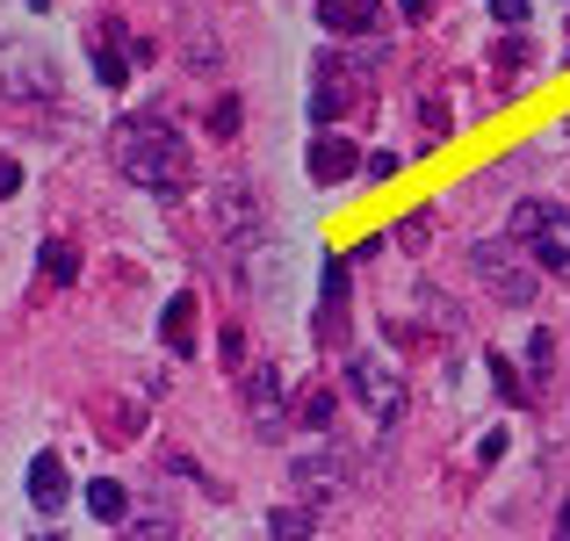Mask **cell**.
Here are the masks:
<instances>
[{
    "label": "cell",
    "mask_w": 570,
    "mask_h": 541,
    "mask_svg": "<svg viewBox=\"0 0 570 541\" xmlns=\"http://www.w3.org/2000/svg\"><path fill=\"white\" fill-rule=\"evenodd\" d=\"M109 159H116V174H124V180H138V188H153V195H181L188 174H195L181 130H174L159 109L124 116V124L109 130Z\"/></svg>",
    "instance_id": "obj_1"
},
{
    "label": "cell",
    "mask_w": 570,
    "mask_h": 541,
    "mask_svg": "<svg viewBox=\"0 0 570 541\" xmlns=\"http://www.w3.org/2000/svg\"><path fill=\"white\" fill-rule=\"evenodd\" d=\"M520 238H484V246L470 253V267H476V282H484L491 296H499V304H513V311H528L534 296H542V282H534V267L520 260Z\"/></svg>",
    "instance_id": "obj_2"
},
{
    "label": "cell",
    "mask_w": 570,
    "mask_h": 541,
    "mask_svg": "<svg viewBox=\"0 0 570 541\" xmlns=\"http://www.w3.org/2000/svg\"><path fill=\"white\" fill-rule=\"evenodd\" d=\"M505 238H520L542 267H570V209L563 203H542V195L520 203L513 217H505Z\"/></svg>",
    "instance_id": "obj_3"
},
{
    "label": "cell",
    "mask_w": 570,
    "mask_h": 541,
    "mask_svg": "<svg viewBox=\"0 0 570 541\" xmlns=\"http://www.w3.org/2000/svg\"><path fill=\"white\" fill-rule=\"evenodd\" d=\"M347 397H354V404H368V412H376L383 426H390V419L404 412V375L390 368L383 354L354 347V354H347Z\"/></svg>",
    "instance_id": "obj_4"
},
{
    "label": "cell",
    "mask_w": 570,
    "mask_h": 541,
    "mask_svg": "<svg viewBox=\"0 0 570 541\" xmlns=\"http://www.w3.org/2000/svg\"><path fill=\"white\" fill-rule=\"evenodd\" d=\"M368 72L354 66V58H318V72H311V116H318L325 130L340 124V116H354L362 109V95H368Z\"/></svg>",
    "instance_id": "obj_5"
},
{
    "label": "cell",
    "mask_w": 570,
    "mask_h": 541,
    "mask_svg": "<svg viewBox=\"0 0 570 541\" xmlns=\"http://www.w3.org/2000/svg\"><path fill=\"white\" fill-rule=\"evenodd\" d=\"M209 224H217V238L232 253H246L253 238L267 232L261 217V195H253V180H217V203H209Z\"/></svg>",
    "instance_id": "obj_6"
},
{
    "label": "cell",
    "mask_w": 570,
    "mask_h": 541,
    "mask_svg": "<svg viewBox=\"0 0 570 541\" xmlns=\"http://www.w3.org/2000/svg\"><path fill=\"white\" fill-rule=\"evenodd\" d=\"M289 484H296V499H304V505H333V499H347L354 470H347L340 447H311V455L289 462Z\"/></svg>",
    "instance_id": "obj_7"
},
{
    "label": "cell",
    "mask_w": 570,
    "mask_h": 541,
    "mask_svg": "<svg viewBox=\"0 0 570 541\" xmlns=\"http://www.w3.org/2000/svg\"><path fill=\"white\" fill-rule=\"evenodd\" d=\"M58 95V66L37 58L29 43H0V101H51Z\"/></svg>",
    "instance_id": "obj_8"
},
{
    "label": "cell",
    "mask_w": 570,
    "mask_h": 541,
    "mask_svg": "<svg viewBox=\"0 0 570 541\" xmlns=\"http://www.w3.org/2000/svg\"><path fill=\"white\" fill-rule=\"evenodd\" d=\"M238 397H246V426L253 433H282V397H289V383H282L275 361H253V368L238 375Z\"/></svg>",
    "instance_id": "obj_9"
},
{
    "label": "cell",
    "mask_w": 570,
    "mask_h": 541,
    "mask_svg": "<svg viewBox=\"0 0 570 541\" xmlns=\"http://www.w3.org/2000/svg\"><path fill=\"white\" fill-rule=\"evenodd\" d=\"M22 484H29V505H37L43 520H58V513H66L72 476H66V462H58V455H29V476H22Z\"/></svg>",
    "instance_id": "obj_10"
},
{
    "label": "cell",
    "mask_w": 570,
    "mask_h": 541,
    "mask_svg": "<svg viewBox=\"0 0 570 541\" xmlns=\"http://www.w3.org/2000/svg\"><path fill=\"white\" fill-rule=\"evenodd\" d=\"M304 167H311V180H325V188H333V180H347L354 167H362V153H354V138H340V130H318V138H311V153H304Z\"/></svg>",
    "instance_id": "obj_11"
},
{
    "label": "cell",
    "mask_w": 570,
    "mask_h": 541,
    "mask_svg": "<svg viewBox=\"0 0 570 541\" xmlns=\"http://www.w3.org/2000/svg\"><path fill=\"white\" fill-rule=\"evenodd\" d=\"M318 22L333 29V37H376L383 0H318Z\"/></svg>",
    "instance_id": "obj_12"
},
{
    "label": "cell",
    "mask_w": 570,
    "mask_h": 541,
    "mask_svg": "<svg viewBox=\"0 0 570 541\" xmlns=\"http://www.w3.org/2000/svg\"><path fill=\"white\" fill-rule=\"evenodd\" d=\"M159 347L167 354H195V289H174L167 296V311H159Z\"/></svg>",
    "instance_id": "obj_13"
},
{
    "label": "cell",
    "mask_w": 570,
    "mask_h": 541,
    "mask_svg": "<svg viewBox=\"0 0 570 541\" xmlns=\"http://www.w3.org/2000/svg\"><path fill=\"white\" fill-rule=\"evenodd\" d=\"M37 267H43V282H51V289H72V282H80V246H72V238H43Z\"/></svg>",
    "instance_id": "obj_14"
},
{
    "label": "cell",
    "mask_w": 570,
    "mask_h": 541,
    "mask_svg": "<svg viewBox=\"0 0 570 541\" xmlns=\"http://www.w3.org/2000/svg\"><path fill=\"white\" fill-rule=\"evenodd\" d=\"M87 513H95L101 528H124L130 520V491L116 484V476H95V484H87Z\"/></svg>",
    "instance_id": "obj_15"
},
{
    "label": "cell",
    "mask_w": 570,
    "mask_h": 541,
    "mask_svg": "<svg viewBox=\"0 0 570 541\" xmlns=\"http://www.w3.org/2000/svg\"><path fill=\"white\" fill-rule=\"evenodd\" d=\"M116 43H124V22H95V72H101V87H124V72H130V58H116Z\"/></svg>",
    "instance_id": "obj_16"
},
{
    "label": "cell",
    "mask_w": 570,
    "mask_h": 541,
    "mask_svg": "<svg viewBox=\"0 0 570 541\" xmlns=\"http://www.w3.org/2000/svg\"><path fill=\"white\" fill-rule=\"evenodd\" d=\"M116 541H174V513L167 505H145V513H130L124 528H116Z\"/></svg>",
    "instance_id": "obj_17"
},
{
    "label": "cell",
    "mask_w": 570,
    "mask_h": 541,
    "mask_svg": "<svg viewBox=\"0 0 570 541\" xmlns=\"http://www.w3.org/2000/svg\"><path fill=\"white\" fill-rule=\"evenodd\" d=\"M267 534H275V541H311L318 520H311V505L296 499V505H275V513H267Z\"/></svg>",
    "instance_id": "obj_18"
},
{
    "label": "cell",
    "mask_w": 570,
    "mask_h": 541,
    "mask_svg": "<svg viewBox=\"0 0 570 541\" xmlns=\"http://www.w3.org/2000/svg\"><path fill=\"white\" fill-rule=\"evenodd\" d=\"M528 58H534V51H528L520 37L499 43V87H513V95H520V87H528Z\"/></svg>",
    "instance_id": "obj_19"
},
{
    "label": "cell",
    "mask_w": 570,
    "mask_h": 541,
    "mask_svg": "<svg viewBox=\"0 0 570 541\" xmlns=\"http://www.w3.org/2000/svg\"><path fill=\"white\" fill-rule=\"evenodd\" d=\"M426 238H433V209H412V217L397 224V246L404 253H426Z\"/></svg>",
    "instance_id": "obj_20"
},
{
    "label": "cell",
    "mask_w": 570,
    "mask_h": 541,
    "mask_svg": "<svg viewBox=\"0 0 570 541\" xmlns=\"http://www.w3.org/2000/svg\"><path fill=\"white\" fill-rule=\"evenodd\" d=\"M217 354H224V368H238V375L253 368V361H246V333H238V325H224V333H217Z\"/></svg>",
    "instance_id": "obj_21"
},
{
    "label": "cell",
    "mask_w": 570,
    "mask_h": 541,
    "mask_svg": "<svg viewBox=\"0 0 570 541\" xmlns=\"http://www.w3.org/2000/svg\"><path fill=\"white\" fill-rule=\"evenodd\" d=\"M528 368H534V383H549V368H557V340H549V333L528 340Z\"/></svg>",
    "instance_id": "obj_22"
},
{
    "label": "cell",
    "mask_w": 570,
    "mask_h": 541,
    "mask_svg": "<svg viewBox=\"0 0 570 541\" xmlns=\"http://www.w3.org/2000/svg\"><path fill=\"white\" fill-rule=\"evenodd\" d=\"M404 174V153H368L362 159V180H397Z\"/></svg>",
    "instance_id": "obj_23"
},
{
    "label": "cell",
    "mask_w": 570,
    "mask_h": 541,
    "mask_svg": "<svg viewBox=\"0 0 570 541\" xmlns=\"http://www.w3.org/2000/svg\"><path fill=\"white\" fill-rule=\"evenodd\" d=\"M304 426H333V390H311V397H304Z\"/></svg>",
    "instance_id": "obj_24"
},
{
    "label": "cell",
    "mask_w": 570,
    "mask_h": 541,
    "mask_svg": "<svg viewBox=\"0 0 570 541\" xmlns=\"http://www.w3.org/2000/svg\"><path fill=\"white\" fill-rule=\"evenodd\" d=\"M209 130H217V138H238V95H224L217 109H209Z\"/></svg>",
    "instance_id": "obj_25"
},
{
    "label": "cell",
    "mask_w": 570,
    "mask_h": 541,
    "mask_svg": "<svg viewBox=\"0 0 570 541\" xmlns=\"http://www.w3.org/2000/svg\"><path fill=\"white\" fill-rule=\"evenodd\" d=\"M491 383H499V390H505V404H520V397H528V390H520V375H513V368H505V354H491Z\"/></svg>",
    "instance_id": "obj_26"
},
{
    "label": "cell",
    "mask_w": 570,
    "mask_h": 541,
    "mask_svg": "<svg viewBox=\"0 0 570 541\" xmlns=\"http://www.w3.org/2000/svg\"><path fill=\"white\" fill-rule=\"evenodd\" d=\"M491 14H499L505 29H520V22H528V0H491Z\"/></svg>",
    "instance_id": "obj_27"
},
{
    "label": "cell",
    "mask_w": 570,
    "mask_h": 541,
    "mask_svg": "<svg viewBox=\"0 0 570 541\" xmlns=\"http://www.w3.org/2000/svg\"><path fill=\"white\" fill-rule=\"evenodd\" d=\"M8 195H22V167H14V159H0V203H8Z\"/></svg>",
    "instance_id": "obj_28"
},
{
    "label": "cell",
    "mask_w": 570,
    "mask_h": 541,
    "mask_svg": "<svg viewBox=\"0 0 570 541\" xmlns=\"http://www.w3.org/2000/svg\"><path fill=\"white\" fill-rule=\"evenodd\" d=\"M397 14H404V22H426V14H433V0H397Z\"/></svg>",
    "instance_id": "obj_29"
},
{
    "label": "cell",
    "mask_w": 570,
    "mask_h": 541,
    "mask_svg": "<svg viewBox=\"0 0 570 541\" xmlns=\"http://www.w3.org/2000/svg\"><path fill=\"white\" fill-rule=\"evenodd\" d=\"M557 541H570V505H563V520H557Z\"/></svg>",
    "instance_id": "obj_30"
},
{
    "label": "cell",
    "mask_w": 570,
    "mask_h": 541,
    "mask_svg": "<svg viewBox=\"0 0 570 541\" xmlns=\"http://www.w3.org/2000/svg\"><path fill=\"white\" fill-rule=\"evenodd\" d=\"M29 541H58V534H29Z\"/></svg>",
    "instance_id": "obj_31"
}]
</instances>
